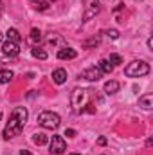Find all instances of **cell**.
I'll return each mask as SVG.
<instances>
[{
    "mask_svg": "<svg viewBox=\"0 0 153 155\" xmlns=\"http://www.w3.org/2000/svg\"><path fill=\"white\" fill-rule=\"evenodd\" d=\"M88 96H90V90H85V88H76L74 92H72V97H70V103H72V107L76 108L77 112L85 107V103H86V99H88Z\"/></svg>",
    "mask_w": 153,
    "mask_h": 155,
    "instance_id": "4",
    "label": "cell"
},
{
    "mask_svg": "<svg viewBox=\"0 0 153 155\" xmlns=\"http://www.w3.org/2000/svg\"><path fill=\"white\" fill-rule=\"evenodd\" d=\"M33 143H34V144H38V146H43V144H47V143H49V137H47L45 134H34Z\"/></svg>",
    "mask_w": 153,
    "mask_h": 155,
    "instance_id": "13",
    "label": "cell"
},
{
    "mask_svg": "<svg viewBox=\"0 0 153 155\" xmlns=\"http://www.w3.org/2000/svg\"><path fill=\"white\" fill-rule=\"evenodd\" d=\"M0 4H2V0H0Z\"/></svg>",
    "mask_w": 153,
    "mask_h": 155,
    "instance_id": "30",
    "label": "cell"
},
{
    "mask_svg": "<svg viewBox=\"0 0 153 155\" xmlns=\"http://www.w3.org/2000/svg\"><path fill=\"white\" fill-rule=\"evenodd\" d=\"M112 65H121L122 63V58L119 56V54H110V60H108Z\"/></svg>",
    "mask_w": 153,
    "mask_h": 155,
    "instance_id": "20",
    "label": "cell"
},
{
    "mask_svg": "<svg viewBox=\"0 0 153 155\" xmlns=\"http://www.w3.org/2000/svg\"><path fill=\"white\" fill-rule=\"evenodd\" d=\"M99 9H101L99 2H97V0H92V2L88 4V9H86L85 16H83V18H85V22H86V20H90V18H92L94 15H97V13H99Z\"/></svg>",
    "mask_w": 153,
    "mask_h": 155,
    "instance_id": "8",
    "label": "cell"
},
{
    "mask_svg": "<svg viewBox=\"0 0 153 155\" xmlns=\"http://www.w3.org/2000/svg\"><path fill=\"white\" fill-rule=\"evenodd\" d=\"M97 144L105 146V144H106V139H105V137H99V139H97Z\"/></svg>",
    "mask_w": 153,
    "mask_h": 155,
    "instance_id": "25",
    "label": "cell"
},
{
    "mask_svg": "<svg viewBox=\"0 0 153 155\" xmlns=\"http://www.w3.org/2000/svg\"><path fill=\"white\" fill-rule=\"evenodd\" d=\"M60 123H61V119H60L58 114H54V112H41L38 116V124L41 128H47V130L58 128Z\"/></svg>",
    "mask_w": 153,
    "mask_h": 155,
    "instance_id": "3",
    "label": "cell"
},
{
    "mask_svg": "<svg viewBox=\"0 0 153 155\" xmlns=\"http://www.w3.org/2000/svg\"><path fill=\"white\" fill-rule=\"evenodd\" d=\"M29 40H31L33 43H40V41L43 40V35H41V31H40V29H31Z\"/></svg>",
    "mask_w": 153,
    "mask_h": 155,
    "instance_id": "14",
    "label": "cell"
},
{
    "mask_svg": "<svg viewBox=\"0 0 153 155\" xmlns=\"http://www.w3.org/2000/svg\"><path fill=\"white\" fill-rule=\"evenodd\" d=\"M2 52L5 54V56H9V58H15V56H18V52H20V47H18V43H15V41H5L4 45H2Z\"/></svg>",
    "mask_w": 153,
    "mask_h": 155,
    "instance_id": "6",
    "label": "cell"
},
{
    "mask_svg": "<svg viewBox=\"0 0 153 155\" xmlns=\"http://www.w3.org/2000/svg\"><path fill=\"white\" fill-rule=\"evenodd\" d=\"M33 4H34V7L38 9V11H45L47 7H49V2L47 0H31Z\"/></svg>",
    "mask_w": 153,
    "mask_h": 155,
    "instance_id": "18",
    "label": "cell"
},
{
    "mask_svg": "<svg viewBox=\"0 0 153 155\" xmlns=\"http://www.w3.org/2000/svg\"><path fill=\"white\" fill-rule=\"evenodd\" d=\"M97 65H99V71H101V72H105V74H110V72L114 71V65H112L108 60H101Z\"/></svg>",
    "mask_w": 153,
    "mask_h": 155,
    "instance_id": "12",
    "label": "cell"
},
{
    "mask_svg": "<svg viewBox=\"0 0 153 155\" xmlns=\"http://www.w3.org/2000/svg\"><path fill=\"white\" fill-rule=\"evenodd\" d=\"M77 56V52L74 49H70V47H65V49H60L58 51V58L60 60H74Z\"/></svg>",
    "mask_w": 153,
    "mask_h": 155,
    "instance_id": "9",
    "label": "cell"
},
{
    "mask_svg": "<svg viewBox=\"0 0 153 155\" xmlns=\"http://www.w3.org/2000/svg\"><path fill=\"white\" fill-rule=\"evenodd\" d=\"M20 155H33V153H31V152H27V150H22V152H20Z\"/></svg>",
    "mask_w": 153,
    "mask_h": 155,
    "instance_id": "26",
    "label": "cell"
},
{
    "mask_svg": "<svg viewBox=\"0 0 153 155\" xmlns=\"http://www.w3.org/2000/svg\"><path fill=\"white\" fill-rule=\"evenodd\" d=\"M27 117H29V114H27V110L24 107H16L11 112L9 121H7V124L4 128V139H11V137L20 135L22 130H24V124H25Z\"/></svg>",
    "mask_w": 153,
    "mask_h": 155,
    "instance_id": "1",
    "label": "cell"
},
{
    "mask_svg": "<svg viewBox=\"0 0 153 155\" xmlns=\"http://www.w3.org/2000/svg\"><path fill=\"white\" fill-rule=\"evenodd\" d=\"M97 43H99V38H92L90 41H85L83 45H85V47H90V45H97Z\"/></svg>",
    "mask_w": 153,
    "mask_h": 155,
    "instance_id": "23",
    "label": "cell"
},
{
    "mask_svg": "<svg viewBox=\"0 0 153 155\" xmlns=\"http://www.w3.org/2000/svg\"><path fill=\"white\" fill-rule=\"evenodd\" d=\"M0 40H2V35H0Z\"/></svg>",
    "mask_w": 153,
    "mask_h": 155,
    "instance_id": "29",
    "label": "cell"
},
{
    "mask_svg": "<svg viewBox=\"0 0 153 155\" xmlns=\"http://www.w3.org/2000/svg\"><path fill=\"white\" fill-rule=\"evenodd\" d=\"M67 150V144H65V139L61 137V135H52V139H50V153H63Z\"/></svg>",
    "mask_w": 153,
    "mask_h": 155,
    "instance_id": "5",
    "label": "cell"
},
{
    "mask_svg": "<svg viewBox=\"0 0 153 155\" xmlns=\"http://www.w3.org/2000/svg\"><path fill=\"white\" fill-rule=\"evenodd\" d=\"M31 54H33L34 58H38V60H47V52H45V51H41V49H33V51H31Z\"/></svg>",
    "mask_w": 153,
    "mask_h": 155,
    "instance_id": "19",
    "label": "cell"
},
{
    "mask_svg": "<svg viewBox=\"0 0 153 155\" xmlns=\"http://www.w3.org/2000/svg\"><path fill=\"white\" fill-rule=\"evenodd\" d=\"M119 87H121V85H119L115 79H110V81L105 83V92H106V94H115V92L119 90Z\"/></svg>",
    "mask_w": 153,
    "mask_h": 155,
    "instance_id": "11",
    "label": "cell"
},
{
    "mask_svg": "<svg viewBox=\"0 0 153 155\" xmlns=\"http://www.w3.org/2000/svg\"><path fill=\"white\" fill-rule=\"evenodd\" d=\"M65 135H67V137H76V130L69 128V130H65Z\"/></svg>",
    "mask_w": 153,
    "mask_h": 155,
    "instance_id": "24",
    "label": "cell"
},
{
    "mask_svg": "<svg viewBox=\"0 0 153 155\" xmlns=\"http://www.w3.org/2000/svg\"><path fill=\"white\" fill-rule=\"evenodd\" d=\"M101 71L97 69V67H88V69H85L83 72H81V76L85 78V79H88V81H99L101 79Z\"/></svg>",
    "mask_w": 153,
    "mask_h": 155,
    "instance_id": "7",
    "label": "cell"
},
{
    "mask_svg": "<svg viewBox=\"0 0 153 155\" xmlns=\"http://www.w3.org/2000/svg\"><path fill=\"white\" fill-rule=\"evenodd\" d=\"M70 155H79V153H70Z\"/></svg>",
    "mask_w": 153,
    "mask_h": 155,
    "instance_id": "28",
    "label": "cell"
},
{
    "mask_svg": "<svg viewBox=\"0 0 153 155\" xmlns=\"http://www.w3.org/2000/svg\"><path fill=\"white\" fill-rule=\"evenodd\" d=\"M15 78L13 71H0V83H9Z\"/></svg>",
    "mask_w": 153,
    "mask_h": 155,
    "instance_id": "16",
    "label": "cell"
},
{
    "mask_svg": "<svg viewBox=\"0 0 153 155\" xmlns=\"http://www.w3.org/2000/svg\"><path fill=\"white\" fill-rule=\"evenodd\" d=\"M0 119H2V110H0Z\"/></svg>",
    "mask_w": 153,
    "mask_h": 155,
    "instance_id": "27",
    "label": "cell"
},
{
    "mask_svg": "<svg viewBox=\"0 0 153 155\" xmlns=\"http://www.w3.org/2000/svg\"><path fill=\"white\" fill-rule=\"evenodd\" d=\"M5 36H7V40H9V41H15V43H18V41L22 40V36H20V33H18L16 29H9Z\"/></svg>",
    "mask_w": 153,
    "mask_h": 155,
    "instance_id": "15",
    "label": "cell"
},
{
    "mask_svg": "<svg viewBox=\"0 0 153 155\" xmlns=\"http://www.w3.org/2000/svg\"><path fill=\"white\" fill-rule=\"evenodd\" d=\"M106 35H108L112 40L119 38V31H117V29H108V31H106Z\"/></svg>",
    "mask_w": 153,
    "mask_h": 155,
    "instance_id": "22",
    "label": "cell"
},
{
    "mask_svg": "<svg viewBox=\"0 0 153 155\" xmlns=\"http://www.w3.org/2000/svg\"><path fill=\"white\" fill-rule=\"evenodd\" d=\"M58 43H63V40L60 38L58 35H52V38L49 40V45H50V47H54V45H58Z\"/></svg>",
    "mask_w": 153,
    "mask_h": 155,
    "instance_id": "21",
    "label": "cell"
},
{
    "mask_svg": "<svg viewBox=\"0 0 153 155\" xmlns=\"http://www.w3.org/2000/svg\"><path fill=\"white\" fill-rule=\"evenodd\" d=\"M52 79H54L56 85L65 83V81H67V71H65V69H56V71L52 72Z\"/></svg>",
    "mask_w": 153,
    "mask_h": 155,
    "instance_id": "10",
    "label": "cell"
},
{
    "mask_svg": "<svg viewBox=\"0 0 153 155\" xmlns=\"http://www.w3.org/2000/svg\"><path fill=\"white\" fill-rule=\"evenodd\" d=\"M139 105L142 107V108H151V96H144V97H141L139 99Z\"/></svg>",
    "mask_w": 153,
    "mask_h": 155,
    "instance_id": "17",
    "label": "cell"
},
{
    "mask_svg": "<svg viewBox=\"0 0 153 155\" xmlns=\"http://www.w3.org/2000/svg\"><path fill=\"white\" fill-rule=\"evenodd\" d=\"M150 72V65L146 61H132L126 69H124V74L128 78H142Z\"/></svg>",
    "mask_w": 153,
    "mask_h": 155,
    "instance_id": "2",
    "label": "cell"
}]
</instances>
